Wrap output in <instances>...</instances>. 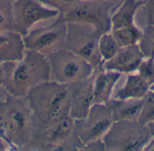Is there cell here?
<instances>
[{"label":"cell","instance_id":"cell-29","mask_svg":"<svg viewBox=\"0 0 154 151\" xmlns=\"http://www.w3.org/2000/svg\"><path fill=\"white\" fill-rule=\"evenodd\" d=\"M11 1H12V2L14 3V1H16V0H11Z\"/></svg>","mask_w":154,"mask_h":151},{"label":"cell","instance_id":"cell-9","mask_svg":"<svg viewBox=\"0 0 154 151\" xmlns=\"http://www.w3.org/2000/svg\"><path fill=\"white\" fill-rule=\"evenodd\" d=\"M74 121L77 135L83 146L102 140L114 123L107 104H93L85 118Z\"/></svg>","mask_w":154,"mask_h":151},{"label":"cell","instance_id":"cell-22","mask_svg":"<svg viewBox=\"0 0 154 151\" xmlns=\"http://www.w3.org/2000/svg\"><path fill=\"white\" fill-rule=\"evenodd\" d=\"M44 5L57 10L60 14H64L69 12L79 2L78 0H40Z\"/></svg>","mask_w":154,"mask_h":151},{"label":"cell","instance_id":"cell-5","mask_svg":"<svg viewBox=\"0 0 154 151\" xmlns=\"http://www.w3.org/2000/svg\"><path fill=\"white\" fill-rule=\"evenodd\" d=\"M152 138L147 125L138 121H117L114 122L102 142L106 149L140 150L144 149Z\"/></svg>","mask_w":154,"mask_h":151},{"label":"cell","instance_id":"cell-6","mask_svg":"<svg viewBox=\"0 0 154 151\" xmlns=\"http://www.w3.org/2000/svg\"><path fill=\"white\" fill-rule=\"evenodd\" d=\"M101 34L91 25L67 22L64 48L83 58L97 69L103 65L98 51V39Z\"/></svg>","mask_w":154,"mask_h":151},{"label":"cell","instance_id":"cell-13","mask_svg":"<svg viewBox=\"0 0 154 151\" xmlns=\"http://www.w3.org/2000/svg\"><path fill=\"white\" fill-rule=\"evenodd\" d=\"M147 57L139 43L121 47L119 51L110 60L103 63V69L115 71L120 74H130L138 70L142 62Z\"/></svg>","mask_w":154,"mask_h":151},{"label":"cell","instance_id":"cell-2","mask_svg":"<svg viewBox=\"0 0 154 151\" xmlns=\"http://www.w3.org/2000/svg\"><path fill=\"white\" fill-rule=\"evenodd\" d=\"M6 95L0 101V134L15 147L28 146L39 130L32 108L25 96Z\"/></svg>","mask_w":154,"mask_h":151},{"label":"cell","instance_id":"cell-16","mask_svg":"<svg viewBox=\"0 0 154 151\" xmlns=\"http://www.w3.org/2000/svg\"><path fill=\"white\" fill-rule=\"evenodd\" d=\"M23 36L14 31L0 32V63L16 61L23 57Z\"/></svg>","mask_w":154,"mask_h":151},{"label":"cell","instance_id":"cell-14","mask_svg":"<svg viewBox=\"0 0 154 151\" xmlns=\"http://www.w3.org/2000/svg\"><path fill=\"white\" fill-rule=\"evenodd\" d=\"M153 83L139 71L127 74V79L125 86L118 89L112 96L117 100L143 99L151 90Z\"/></svg>","mask_w":154,"mask_h":151},{"label":"cell","instance_id":"cell-11","mask_svg":"<svg viewBox=\"0 0 154 151\" xmlns=\"http://www.w3.org/2000/svg\"><path fill=\"white\" fill-rule=\"evenodd\" d=\"M14 32L24 36L38 22L57 17L60 13L40 0H16L13 3Z\"/></svg>","mask_w":154,"mask_h":151},{"label":"cell","instance_id":"cell-23","mask_svg":"<svg viewBox=\"0 0 154 151\" xmlns=\"http://www.w3.org/2000/svg\"><path fill=\"white\" fill-rule=\"evenodd\" d=\"M145 150H154V136L151 139V140L148 142V144L144 148Z\"/></svg>","mask_w":154,"mask_h":151},{"label":"cell","instance_id":"cell-15","mask_svg":"<svg viewBox=\"0 0 154 151\" xmlns=\"http://www.w3.org/2000/svg\"><path fill=\"white\" fill-rule=\"evenodd\" d=\"M122 74L103 69L93 75V104H107L114 95V89Z\"/></svg>","mask_w":154,"mask_h":151},{"label":"cell","instance_id":"cell-4","mask_svg":"<svg viewBox=\"0 0 154 151\" xmlns=\"http://www.w3.org/2000/svg\"><path fill=\"white\" fill-rule=\"evenodd\" d=\"M50 66V80L69 85L93 76L95 68L83 58L61 48L46 56Z\"/></svg>","mask_w":154,"mask_h":151},{"label":"cell","instance_id":"cell-18","mask_svg":"<svg viewBox=\"0 0 154 151\" xmlns=\"http://www.w3.org/2000/svg\"><path fill=\"white\" fill-rule=\"evenodd\" d=\"M107 104L111 110L114 122L138 121L143 107V99L117 100L112 98Z\"/></svg>","mask_w":154,"mask_h":151},{"label":"cell","instance_id":"cell-20","mask_svg":"<svg viewBox=\"0 0 154 151\" xmlns=\"http://www.w3.org/2000/svg\"><path fill=\"white\" fill-rule=\"evenodd\" d=\"M14 31L13 2L0 0V32Z\"/></svg>","mask_w":154,"mask_h":151},{"label":"cell","instance_id":"cell-19","mask_svg":"<svg viewBox=\"0 0 154 151\" xmlns=\"http://www.w3.org/2000/svg\"><path fill=\"white\" fill-rule=\"evenodd\" d=\"M120 48V45L110 31L100 35L98 39V51L103 63L114 58Z\"/></svg>","mask_w":154,"mask_h":151},{"label":"cell","instance_id":"cell-12","mask_svg":"<svg viewBox=\"0 0 154 151\" xmlns=\"http://www.w3.org/2000/svg\"><path fill=\"white\" fill-rule=\"evenodd\" d=\"M67 86L69 95V116L74 120L85 118L93 104V76Z\"/></svg>","mask_w":154,"mask_h":151},{"label":"cell","instance_id":"cell-17","mask_svg":"<svg viewBox=\"0 0 154 151\" xmlns=\"http://www.w3.org/2000/svg\"><path fill=\"white\" fill-rule=\"evenodd\" d=\"M144 3L142 0H124L117 10L111 14V30H122L135 27L134 16L139 7Z\"/></svg>","mask_w":154,"mask_h":151},{"label":"cell","instance_id":"cell-3","mask_svg":"<svg viewBox=\"0 0 154 151\" xmlns=\"http://www.w3.org/2000/svg\"><path fill=\"white\" fill-rule=\"evenodd\" d=\"M39 129H48L69 116V95L67 85L44 82L25 96Z\"/></svg>","mask_w":154,"mask_h":151},{"label":"cell","instance_id":"cell-28","mask_svg":"<svg viewBox=\"0 0 154 151\" xmlns=\"http://www.w3.org/2000/svg\"><path fill=\"white\" fill-rule=\"evenodd\" d=\"M151 90H152V92H154V83H153V85L152 86V87H151Z\"/></svg>","mask_w":154,"mask_h":151},{"label":"cell","instance_id":"cell-27","mask_svg":"<svg viewBox=\"0 0 154 151\" xmlns=\"http://www.w3.org/2000/svg\"><path fill=\"white\" fill-rule=\"evenodd\" d=\"M78 1H114V0H78Z\"/></svg>","mask_w":154,"mask_h":151},{"label":"cell","instance_id":"cell-1","mask_svg":"<svg viewBox=\"0 0 154 151\" xmlns=\"http://www.w3.org/2000/svg\"><path fill=\"white\" fill-rule=\"evenodd\" d=\"M1 65L2 86L7 94L14 96L24 97L32 88L50 80L47 57L34 50H25L21 59Z\"/></svg>","mask_w":154,"mask_h":151},{"label":"cell","instance_id":"cell-10","mask_svg":"<svg viewBox=\"0 0 154 151\" xmlns=\"http://www.w3.org/2000/svg\"><path fill=\"white\" fill-rule=\"evenodd\" d=\"M110 1H79L73 8L62 14L67 22L95 27L101 33L111 30Z\"/></svg>","mask_w":154,"mask_h":151},{"label":"cell","instance_id":"cell-8","mask_svg":"<svg viewBox=\"0 0 154 151\" xmlns=\"http://www.w3.org/2000/svg\"><path fill=\"white\" fill-rule=\"evenodd\" d=\"M67 35V21L62 14L50 25L29 31L23 36L25 50H34L45 56L64 48Z\"/></svg>","mask_w":154,"mask_h":151},{"label":"cell","instance_id":"cell-25","mask_svg":"<svg viewBox=\"0 0 154 151\" xmlns=\"http://www.w3.org/2000/svg\"><path fill=\"white\" fill-rule=\"evenodd\" d=\"M2 82H3V68L0 63V86H2Z\"/></svg>","mask_w":154,"mask_h":151},{"label":"cell","instance_id":"cell-24","mask_svg":"<svg viewBox=\"0 0 154 151\" xmlns=\"http://www.w3.org/2000/svg\"><path fill=\"white\" fill-rule=\"evenodd\" d=\"M147 127L149 128V130H150V131H151L152 135L154 136V122H151V123H149V124H147Z\"/></svg>","mask_w":154,"mask_h":151},{"label":"cell","instance_id":"cell-7","mask_svg":"<svg viewBox=\"0 0 154 151\" xmlns=\"http://www.w3.org/2000/svg\"><path fill=\"white\" fill-rule=\"evenodd\" d=\"M29 145L35 149L44 150L78 149L79 146H83L76 132L75 121L70 116L48 129H39Z\"/></svg>","mask_w":154,"mask_h":151},{"label":"cell","instance_id":"cell-26","mask_svg":"<svg viewBox=\"0 0 154 151\" xmlns=\"http://www.w3.org/2000/svg\"><path fill=\"white\" fill-rule=\"evenodd\" d=\"M149 58H151L152 60L154 61V42H153V45H152V50H151V52H150V56H149Z\"/></svg>","mask_w":154,"mask_h":151},{"label":"cell","instance_id":"cell-21","mask_svg":"<svg viewBox=\"0 0 154 151\" xmlns=\"http://www.w3.org/2000/svg\"><path fill=\"white\" fill-rule=\"evenodd\" d=\"M138 122L143 125L154 122V92L152 90L143 98V107Z\"/></svg>","mask_w":154,"mask_h":151}]
</instances>
